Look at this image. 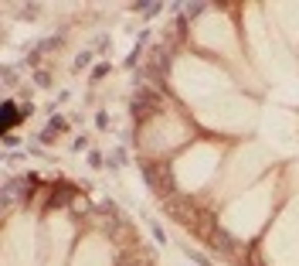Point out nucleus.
I'll return each mask as SVG.
<instances>
[{"label": "nucleus", "instance_id": "1", "mask_svg": "<svg viewBox=\"0 0 299 266\" xmlns=\"http://www.w3.org/2000/svg\"><path fill=\"white\" fill-rule=\"evenodd\" d=\"M17 106H14V103H4V109H0V126H4V130H10V126H14V123H17Z\"/></svg>", "mask_w": 299, "mask_h": 266}]
</instances>
